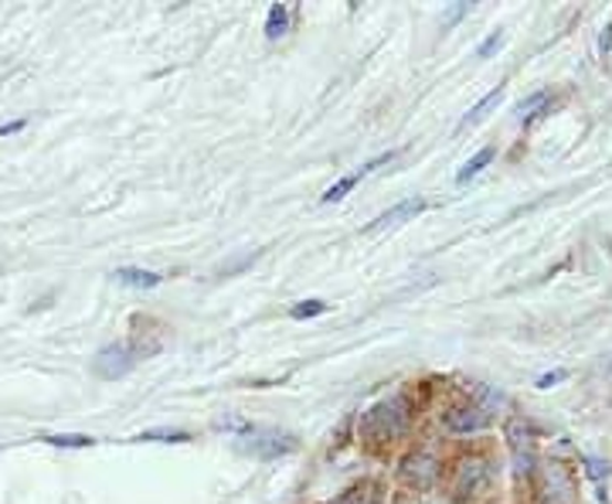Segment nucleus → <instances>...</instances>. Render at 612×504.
I'll use <instances>...</instances> for the list:
<instances>
[{
    "mask_svg": "<svg viewBox=\"0 0 612 504\" xmlns=\"http://www.w3.org/2000/svg\"><path fill=\"white\" fill-rule=\"evenodd\" d=\"M408 422H412V403L408 396H388L382 403H375L361 419V437L372 443H391L398 437H405Z\"/></svg>",
    "mask_w": 612,
    "mask_h": 504,
    "instance_id": "nucleus-1",
    "label": "nucleus"
},
{
    "mask_svg": "<svg viewBox=\"0 0 612 504\" xmlns=\"http://www.w3.org/2000/svg\"><path fill=\"white\" fill-rule=\"evenodd\" d=\"M297 447L300 440L286 430H276V426H245L238 433V450L259 460H279L286 453H293Z\"/></svg>",
    "mask_w": 612,
    "mask_h": 504,
    "instance_id": "nucleus-2",
    "label": "nucleus"
},
{
    "mask_svg": "<svg viewBox=\"0 0 612 504\" xmlns=\"http://www.w3.org/2000/svg\"><path fill=\"white\" fill-rule=\"evenodd\" d=\"M147 355H153L150 347H143L140 341H119V344H106L103 352L96 355L93 362V372L99 378H122V375H130Z\"/></svg>",
    "mask_w": 612,
    "mask_h": 504,
    "instance_id": "nucleus-3",
    "label": "nucleus"
},
{
    "mask_svg": "<svg viewBox=\"0 0 612 504\" xmlns=\"http://www.w3.org/2000/svg\"><path fill=\"white\" fill-rule=\"evenodd\" d=\"M538 494H541V504H579L576 481H571V474L561 468L558 460H551L541 468Z\"/></svg>",
    "mask_w": 612,
    "mask_h": 504,
    "instance_id": "nucleus-4",
    "label": "nucleus"
},
{
    "mask_svg": "<svg viewBox=\"0 0 612 504\" xmlns=\"http://www.w3.org/2000/svg\"><path fill=\"white\" fill-rule=\"evenodd\" d=\"M507 440L514 450V463H517V474H530L535 471V426L527 419H511L507 422Z\"/></svg>",
    "mask_w": 612,
    "mask_h": 504,
    "instance_id": "nucleus-5",
    "label": "nucleus"
},
{
    "mask_svg": "<svg viewBox=\"0 0 612 504\" xmlns=\"http://www.w3.org/2000/svg\"><path fill=\"white\" fill-rule=\"evenodd\" d=\"M442 426L449 433H483L490 426V412L476 403H466V406H453L445 416H442Z\"/></svg>",
    "mask_w": 612,
    "mask_h": 504,
    "instance_id": "nucleus-6",
    "label": "nucleus"
},
{
    "mask_svg": "<svg viewBox=\"0 0 612 504\" xmlns=\"http://www.w3.org/2000/svg\"><path fill=\"white\" fill-rule=\"evenodd\" d=\"M490 481V468H486V460L483 457H470V460H463L460 463V471H457V494L460 497H470V494H476L483 484Z\"/></svg>",
    "mask_w": 612,
    "mask_h": 504,
    "instance_id": "nucleus-7",
    "label": "nucleus"
},
{
    "mask_svg": "<svg viewBox=\"0 0 612 504\" xmlns=\"http://www.w3.org/2000/svg\"><path fill=\"white\" fill-rule=\"evenodd\" d=\"M401 478L408 484H416V487H429L436 478H439V460L429 457V453H412V457H405L401 463Z\"/></svg>",
    "mask_w": 612,
    "mask_h": 504,
    "instance_id": "nucleus-8",
    "label": "nucleus"
},
{
    "mask_svg": "<svg viewBox=\"0 0 612 504\" xmlns=\"http://www.w3.org/2000/svg\"><path fill=\"white\" fill-rule=\"evenodd\" d=\"M426 212V199H405L398 205H391L388 212H382L372 225H367V232H385V228H395L401 222H412L416 215Z\"/></svg>",
    "mask_w": 612,
    "mask_h": 504,
    "instance_id": "nucleus-9",
    "label": "nucleus"
},
{
    "mask_svg": "<svg viewBox=\"0 0 612 504\" xmlns=\"http://www.w3.org/2000/svg\"><path fill=\"white\" fill-rule=\"evenodd\" d=\"M112 277H116V283L133 287V290H153V287L163 283L160 274H153V269H140V266H122V269H116Z\"/></svg>",
    "mask_w": 612,
    "mask_h": 504,
    "instance_id": "nucleus-10",
    "label": "nucleus"
},
{
    "mask_svg": "<svg viewBox=\"0 0 612 504\" xmlns=\"http://www.w3.org/2000/svg\"><path fill=\"white\" fill-rule=\"evenodd\" d=\"M331 504H382V484L378 481H361Z\"/></svg>",
    "mask_w": 612,
    "mask_h": 504,
    "instance_id": "nucleus-11",
    "label": "nucleus"
},
{
    "mask_svg": "<svg viewBox=\"0 0 612 504\" xmlns=\"http://www.w3.org/2000/svg\"><path fill=\"white\" fill-rule=\"evenodd\" d=\"M548 96H551L548 89H538V93H530L527 99H520V103H517V116H520V120H524V124H535V120H541V116H548V112H551V109L545 106Z\"/></svg>",
    "mask_w": 612,
    "mask_h": 504,
    "instance_id": "nucleus-12",
    "label": "nucleus"
},
{
    "mask_svg": "<svg viewBox=\"0 0 612 504\" xmlns=\"http://www.w3.org/2000/svg\"><path fill=\"white\" fill-rule=\"evenodd\" d=\"M494 158H497V150H494V147H483V150H476L473 158H470V161H466V164L460 168L457 181H460V184L473 181V178H476V174H480V171H483V168H486L490 161H494Z\"/></svg>",
    "mask_w": 612,
    "mask_h": 504,
    "instance_id": "nucleus-13",
    "label": "nucleus"
},
{
    "mask_svg": "<svg viewBox=\"0 0 612 504\" xmlns=\"http://www.w3.org/2000/svg\"><path fill=\"white\" fill-rule=\"evenodd\" d=\"M501 99H504V89H501V86H497L494 93H486V96H483V99H480V103L463 116V127H473V124L486 120V112H490V109H497V103H501Z\"/></svg>",
    "mask_w": 612,
    "mask_h": 504,
    "instance_id": "nucleus-14",
    "label": "nucleus"
},
{
    "mask_svg": "<svg viewBox=\"0 0 612 504\" xmlns=\"http://www.w3.org/2000/svg\"><path fill=\"white\" fill-rule=\"evenodd\" d=\"M286 31H290V8L286 4H272L269 8V18H266V37H282Z\"/></svg>",
    "mask_w": 612,
    "mask_h": 504,
    "instance_id": "nucleus-15",
    "label": "nucleus"
},
{
    "mask_svg": "<svg viewBox=\"0 0 612 504\" xmlns=\"http://www.w3.org/2000/svg\"><path fill=\"white\" fill-rule=\"evenodd\" d=\"M41 440L52 443V447H65V450H86V447L96 443V440L86 437V433H58V437H41Z\"/></svg>",
    "mask_w": 612,
    "mask_h": 504,
    "instance_id": "nucleus-16",
    "label": "nucleus"
},
{
    "mask_svg": "<svg viewBox=\"0 0 612 504\" xmlns=\"http://www.w3.org/2000/svg\"><path fill=\"white\" fill-rule=\"evenodd\" d=\"M354 187H357V178H354V174H347V178H341L337 184H331V187H326L323 195H320V202H323V205H331V202H341V199H347V195H351Z\"/></svg>",
    "mask_w": 612,
    "mask_h": 504,
    "instance_id": "nucleus-17",
    "label": "nucleus"
},
{
    "mask_svg": "<svg viewBox=\"0 0 612 504\" xmlns=\"http://www.w3.org/2000/svg\"><path fill=\"white\" fill-rule=\"evenodd\" d=\"M326 310H331V303H323V300H300V303L290 310V318H293V321H310V318L326 314Z\"/></svg>",
    "mask_w": 612,
    "mask_h": 504,
    "instance_id": "nucleus-18",
    "label": "nucleus"
},
{
    "mask_svg": "<svg viewBox=\"0 0 612 504\" xmlns=\"http://www.w3.org/2000/svg\"><path fill=\"white\" fill-rule=\"evenodd\" d=\"M137 440H147V443H187L191 437L184 430H147Z\"/></svg>",
    "mask_w": 612,
    "mask_h": 504,
    "instance_id": "nucleus-19",
    "label": "nucleus"
},
{
    "mask_svg": "<svg viewBox=\"0 0 612 504\" xmlns=\"http://www.w3.org/2000/svg\"><path fill=\"white\" fill-rule=\"evenodd\" d=\"M501 49H504V34H501V31H494V34H490L486 42L476 49V58H490V55L501 52Z\"/></svg>",
    "mask_w": 612,
    "mask_h": 504,
    "instance_id": "nucleus-20",
    "label": "nucleus"
},
{
    "mask_svg": "<svg viewBox=\"0 0 612 504\" xmlns=\"http://www.w3.org/2000/svg\"><path fill=\"white\" fill-rule=\"evenodd\" d=\"M582 463H586V474H589L592 481L609 478V463H602V460H595V457H582Z\"/></svg>",
    "mask_w": 612,
    "mask_h": 504,
    "instance_id": "nucleus-21",
    "label": "nucleus"
},
{
    "mask_svg": "<svg viewBox=\"0 0 612 504\" xmlns=\"http://www.w3.org/2000/svg\"><path fill=\"white\" fill-rule=\"evenodd\" d=\"M568 378V372L565 368H555V372H545L541 378H538V389H555L558 382H565Z\"/></svg>",
    "mask_w": 612,
    "mask_h": 504,
    "instance_id": "nucleus-22",
    "label": "nucleus"
},
{
    "mask_svg": "<svg viewBox=\"0 0 612 504\" xmlns=\"http://www.w3.org/2000/svg\"><path fill=\"white\" fill-rule=\"evenodd\" d=\"M259 256H262V249H259V253H253V256H241V259H235L232 266H225V269H222V277H232V274H238V269L253 266V262H256Z\"/></svg>",
    "mask_w": 612,
    "mask_h": 504,
    "instance_id": "nucleus-23",
    "label": "nucleus"
},
{
    "mask_svg": "<svg viewBox=\"0 0 612 504\" xmlns=\"http://www.w3.org/2000/svg\"><path fill=\"white\" fill-rule=\"evenodd\" d=\"M470 11V4H457V8H449V14H445V24H453V21H460L463 14Z\"/></svg>",
    "mask_w": 612,
    "mask_h": 504,
    "instance_id": "nucleus-24",
    "label": "nucleus"
},
{
    "mask_svg": "<svg viewBox=\"0 0 612 504\" xmlns=\"http://www.w3.org/2000/svg\"><path fill=\"white\" fill-rule=\"evenodd\" d=\"M599 49H602V55H609V52H612V21H609V28H605V34H602Z\"/></svg>",
    "mask_w": 612,
    "mask_h": 504,
    "instance_id": "nucleus-25",
    "label": "nucleus"
},
{
    "mask_svg": "<svg viewBox=\"0 0 612 504\" xmlns=\"http://www.w3.org/2000/svg\"><path fill=\"white\" fill-rule=\"evenodd\" d=\"M18 130H24V120H14V124H4V127H0V137H11V133H18Z\"/></svg>",
    "mask_w": 612,
    "mask_h": 504,
    "instance_id": "nucleus-26",
    "label": "nucleus"
},
{
    "mask_svg": "<svg viewBox=\"0 0 612 504\" xmlns=\"http://www.w3.org/2000/svg\"><path fill=\"white\" fill-rule=\"evenodd\" d=\"M412 504H449V501H442V497H416Z\"/></svg>",
    "mask_w": 612,
    "mask_h": 504,
    "instance_id": "nucleus-27",
    "label": "nucleus"
}]
</instances>
